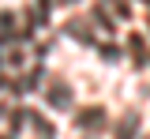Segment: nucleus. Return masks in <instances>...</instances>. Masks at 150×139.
Segmentation results:
<instances>
[{
    "label": "nucleus",
    "instance_id": "obj_1",
    "mask_svg": "<svg viewBox=\"0 0 150 139\" xmlns=\"http://www.w3.org/2000/svg\"><path fill=\"white\" fill-rule=\"evenodd\" d=\"M53 105H68V87H53Z\"/></svg>",
    "mask_w": 150,
    "mask_h": 139
}]
</instances>
